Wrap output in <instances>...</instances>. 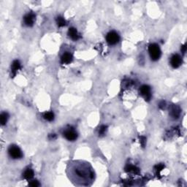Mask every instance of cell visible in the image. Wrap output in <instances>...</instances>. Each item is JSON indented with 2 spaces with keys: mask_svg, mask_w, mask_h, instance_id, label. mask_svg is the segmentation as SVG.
<instances>
[{
  "mask_svg": "<svg viewBox=\"0 0 187 187\" xmlns=\"http://www.w3.org/2000/svg\"><path fill=\"white\" fill-rule=\"evenodd\" d=\"M140 92L141 95L144 97L145 100H149L151 97V88L149 86L143 85L141 86L140 88Z\"/></svg>",
  "mask_w": 187,
  "mask_h": 187,
  "instance_id": "cell-6",
  "label": "cell"
},
{
  "mask_svg": "<svg viewBox=\"0 0 187 187\" xmlns=\"http://www.w3.org/2000/svg\"><path fill=\"white\" fill-rule=\"evenodd\" d=\"M73 60V55L69 52L64 53L61 58V62L63 64H68Z\"/></svg>",
  "mask_w": 187,
  "mask_h": 187,
  "instance_id": "cell-9",
  "label": "cell"
},
{
  "mask_svg": "<svg viewBox=\"0 0 187 187\" xmlns=\"http://www.w3.org/2000/svg\"><path fill=\"white\" fill-rule=\"evenodd\" d=\"M56 23H57L58 26L62 27V26H64L66 25V21L64 20V18L59 16V17L56 18Z\"/></svg>",
  "mask_w": 187,
  "mask_h": 187,
  "instance_id": "cell-16",
  "label": "cell"
},
{
  "mask_svg": "<svg viewBox=\"0 0 187 187\" xmlns=\"http://www.w3.org/2000/svg\"><path fill=\"white\" fill-rule=\"evenodd\" d=\"M44 118H45V119L47 120V121H51L54 119V114L52 112H47V113H45L44 114Z\"/></svg>",
  "mask_w": 187,
  "mask_h": 187,
  "instance_id": "cell-14",
  "label": "cell"
},
{
  "mask_svg": "<svg viewBox=\"0 0 187 187\" xmlns=\"http://www.w3.org/2000/svg\"><path fill=\"white\" fill-rule=\"evenodd\" d=\"M164 107H165V102L162 101V102H160V104H159V108L162 109H164Z\"/></svg>",
  "mask_w": 187,
  "mask_h": 187,
  "instance_id": "cell-19",
  "label": "cell"
},
{
  "mask_svg": "<svg viewBox=\"0 0 187 187\" xmlns=\"http://www.w3.org/2000/svg\"><path fill=\"white\" fill-rule=\"evenodd\" d=\"M29 186L32 187H37L40 186V184H39V182L37 181H33L29 183Z\"/></svg>",
  "mask_w": 187,
  "mask_h": 187,
  "instance_id": "cell-18",
  "label": "cell"
},
{
  "mask_svg": "<svg viewBox=\"0 0 187 187\" xmlns=\"http://www.w3.org/2000/svg\"><path fill=\"white\" fill-rule=\"evenodd\" d=\"M66 173L75 185L88 186L95 181V172L89 163L86 162H71L67 166Z\"/></svg>",
  "mask_w": 187,
  "mask_h": 187,
  "instance_id": "cell-1",
  "label": "cell"
},
{
  "mask_svg": "<svg viewBox=\"0 0 187 187\" xmlns=\"http://www.w3.org/2000/svg\"><path fill=\"white\" fill-rule=\"evenodd\" d=\"M23 176L26 180L32 179L33 178V176H34V171L32 169H27L23 173Z\"/></svg>",
  "mask_w": 187,
  "mask_h": 187,
  "instance_id": "cell-12",
  "label": "cell"
},
{
  "mask_svg": "<svg viewBox=\"0 0 187 187\" xmlns=\"http://www.w3.org/2000/svg\"><path fill=\"white\" fill-rule=\"evenodd\" d=\"M170 116L173 118V119H178L180 116V113H181V110L176 105H174L170 109Z\"/></svg>",
  "mask_w": 187,
  "mask_h": 187,
  "instance_id": "cell-10",
  "label": "cell"
},
{
  "mask_svg": "<svg viewBox=\"0 0 187 187\" xmlns=\"http://www.w3.org/2000/svg\"><path fill=\"white\" fill-rule=\"evenodd\" d=\"M23 21H24V23L26 26H32L34 24V21H35V16H34V13L30 12V13H28V14H26L24 16Z\"/></svg>",
  "mask_w": 187,
  "mask_h": 187,
  "instance_id": "cell-8",
  "label": "cell"
},
{
  "mask_svg": "<svg viewBox=\"0 0 187 187\" xmlns=\"http://www.w3.org/2000/svg\"><path fill=\"white\" fill-rule=\"evenodd\" d=\"M170 64L174 68H178L182 64V59L178 54L173 55L170 59Z\"/></svg>",
  "mask_w": 187,
  "mask_h": 187,
  "instance_id": "cell-7",
  "label": "cell"
},
{
  "mask_svg": "<svg viewBox=\"0 0 187 187\" xmlns=\"http://www.w3.org/2000/svg\"><path fill=\"white\" fill-rule=\"evenodd\" d=\"M64 136L68 140L74 141L77 139V134L74 129L68 128L65 129L64 132Z\"/></svg>",
  "mask_w": 187,
  "mask_h": 187,
  "instance_id": "cell-5",
  "label": "cell"
},
{
  "mask_svg": "<svg viewBox=\"0 0 187 187\" xmlns=\"http://www.w3.org/2000/svg\"><path fill=\"white\" fill-rule=\"evenodd\" d=\"M186 45H183V46L181 47V51H182V52L184 53L186 52Z\"/></svg>",
  "mask_w": 187,
  "mask_h": 187,
  "instance_id": "cell-20",
  "label": "cell"
},
{
  "mask_svg": "<svg viewBox=\"0 0 187 187\" xmlns=\"http://www.w3.org/2000/svg\"><path fill=\"white\" fill-rule=\"evenodd\" d=\"M21 68V63L19 62V61L16 60L12 62V66H11V70H12V73H13V75H15L16 73V72Z\"/></svg>",
  "mask_w": 187,
  "mask_h": 187,
  "instance_id": "cell-13",
  "label": "cell"
},
{
  "mask_svg": "<svg viewBox=\"0 0 187 187\" xmlns=\"http://www.w3.org/2000/svg\"><path fill=\"white\" fill-rule=\"evenodd\" d=\"M149 52L152 60L156 61L161 56V50L157 44H151L149 46Z\"/></svg>",
  "mask_w": 187,
  "mask_h": 187,
  "instance_id": "cell-2",
  "label": "cell"
},
{
  "mask_svg": "<svg viewBox=\"0 0 187 187\" xmlns=\"http://www.w3.org/2000/svg\"><path fill=\"white\" fill-rule=\"evenodd\" d=\"M8 119V114L7 113H2L1 114V116H0V121H1V123H2V125H5L6 124L7 121Z\"/></svg>",
  "mask_w": 187,
  "mask_h": 187,
  "instance_id": "cell-15",
  "label": "cell"
},
{
  "mask_svg": "<svg viewBox=\"0 0 187 187\" xmlns=\"http://www.w3.org/2000/svg\"><path fill=\"white\" fill-rule=\"evenodd\" d=\"M106 130H107L106 126H104V125L102 126V127L99 128V135H103L105 133V132H106Z\"/></svg>",
  "mask_w": 187,
  "mask_h": 187,
  "instance_id": "cell-17",
  "label": "cell"
},
{
  "mask_svg": "<svg viewBox=\"0 0 187 187\" xmlns=\"http://www.w3.org/2000/svg\"><path fill=\"white\" fill-rule=\"evenodd\" d=\"M68 34L69 36L73 39V40H77L79 39V34L78 33H77V30H76V29L73 28V27L69 29Z\"/></svg>",
  "mask_w": 187,
  "mask_h": 187,
  "instance_id": "cell-11",
  "label": "cell"
},
{
  "mask_svg": "<svg viewBox=\"0 0 187 187\" xmlns=\"http://www.w3.org/2000/svg\"><path fill=\"white\" fill-rule=\"evenodd\" d=\"M119 35L116 32H110L106 36V40L110 45H116L119 41Z\"/></svg>",
  "mask_w": 187,
  "mask_h": 187,
  "instance_id": "cell-4",
  "label": "cell"
},
{
  "mask_svg": "<svg viewBox=\"0 0 187 187\" xmlns=\"http://www.w3.org/2000/svg\"><path fill=\"white\" fill-rule=\"evenodd\" d=\"M8 153H9L10 156L13 158V159H20L23 156L21 150L19 149L17 145H10L9 149H8Z\"/></svg>",
  "mask_w": 187,
  "mask_h": 187,
  "instance_id": "cell-3",
  "label": "cell"
}]
</instances>
